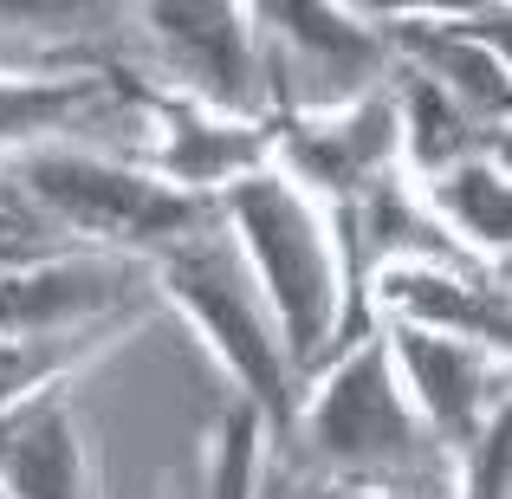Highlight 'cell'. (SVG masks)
Here are the masks:
<instances>
[{
	"label": "cell",
	"mask_w": 512,
	"mask_h": 499,
	"mask_svg": "<svg viewBox=\"0 0 512 499\" xmlns=\"http://www.w3.org/2000/svg\"><path fill=\"white\" fill-rule=\"evenodd\" d=\"M0 493L7 499H91L78 422H72V402L59 396V383L20 396L0 415Z\"/></svg>",
	"instance_id": "4fadbf2b"
},
{
	"label": "cell",
	"mask_w": 512,
	"mask_h": 499,
	"mask_svg": "<svg viewBox=\"0 0 512 499\" xmlns=\"http://www.w3.org/2000/svg\"><path fill=\"white\" fill-rule=\"evenodd\" d=\"M137 117L156 130L150 156L137 169H150L156 182L182 188L195 201H221L240 175L273 163V124H234V117L195 111L163 91H137Z\"/></svg>",
	"instance_id": "8fae6325"
},
{
	"label": "cell",
	"mask_w": 512,
	"mask_h": 499,
	"mask_svg": "<svg viewBox=\"0 0 512 499\" xmlns=\"http://www.w3.org/2000/svg\"><path fill=\"white\" fill-rule=\"evenodd\" d=\"M137 20H143V33L156 46V65L169 78L163 98L234 117V124H273L266 65H260V39L247 26V7L169 0V7H143Z\"/></svg>",
	"instance_id": "8992f818"
},
{
	"label": "cell",
	"mask_w": 512,
	"mask_h": 499,
	"mask_svg": "<svg viewBox=\"0 0 512 499\" xmlns=\"http://www.w3.org/2000/svg\"><path fill=\"white\" fill-rule=\"evenodd\" d=\"M305 389H312V402L299 415V441L312 454V467L325 474V487L448 499L454 454L409 409L396 370H389L383 331H370L350 350H338Z\"/></svg>",
	"instance_id": "6da1fadb"
},
{
	"label": "cell",
	"mask_w": 512,
	"mask_h": 499,
	"mask_svg": "<svg viewBox=\"0 0 512 499\" xmlns=\"http://www.w3.org/2000/svg\"><path fill=\"white\" fill-rule=\"evenodd\" d=\"M389 350L409 409L428 422V435L448 454H461L474 435H487L506 415V350H480L461 337H435V331H409V325H376Z\"/></svg>",
	"instance_id": "9c48e42d"
},
{
	"label": "cell",
	"mask_w": 512,
	"mask_h": 499,
	"mask_svg": "<svg viewBox=\"0 0 512 499\" xmlns=\"http://www.w3.org/2000/svg\"><path fill=\"white\" fill-rule=\"evenodd\" d=\"M46 253H65V240L52 234L46 221H39L26 201L0 195V273H13V266H33L46 260Z\"/></svg>",
	"instance_id": "e0dca14e"
},
{
	"label": "cell",
	"mask_w": 512,
	"mask_h": 499,
	"mask_svg": "<svg viewBox=\"0 0 512 499\" xmlns=\"http://www.w3.org/2000/svg\"><path fill=\"white\" fill-rule=\"evenodd\" d=\"M428 221L467 253V260L506 273V234H512V188H506V150H480L467 163L415 182Z\"/></svg>",
	"instance_id": "5bb4252c"
},
{
	"label": "cell",
	"mask_w": 512,
	"mask_h": 499,
	"mask_svg": "<svg viewBox=\"0 0 512 499\" xmlns=\"http://www.w3.org/2000/svg\"><path fill=\"white\" fill-rule=\"evenodd\" d=\"M273 169L318 208L357 201L376 175L402 169L396 143V98L389 85H370L363 98L331 104V111L273 117Z\"/></svg>",
	"instance_id": "ba28073f"
},
{
	"label": "cell",
	"mask_w": 512,
	"mask_h": 499,
	"mask_svg": "<svg viewBox=\"0 0 512 499\" xmlns=\"http://www.w3.org/2000/svg\"><path fill=\"white\" fill-rule=\"evenodd\" d=\"M7 195L26 201L65 247L85 253H130V260H156L169 240L201 227L214 201H195L182 188L156 182L150 169L124 163V156L85 150V143H33V150L7 156Z\"/></svg>",
	"instance_id": "3957f363"
},
{
	"label": "cell",
	"mask_w": 512,
	"mask_h": 499,
	"mask_svg": "<svg viewBox=\"0 0 512 499\" xmlns=\"http://www.w3.org/2000/svg\"><path fill=\"white\" fill-rule=\"evenodd\" d=\"M260 441V409L234 402L208 441V461H201V499H260Z\"/></svg>",
	"instance_id": "9a60e30c"
},
{
	"label": "cell",
	"mask_w": 512,
	"mask_h": 499,
	"mask_svg": "<svg viewBox=\"0 0 512 499\" xmlns=\"http://www.w3.org/2000/svg\"><path fill=\"white\" fill-rule=\"evenodd\" d=\"M137 78L104 65H0V150L59 143L72 130H91L104 111L130 117Z\"/></svg>",
	"instance_id": "7c38bea8"
},
{
	"label": "cell",
	"mask_w": 512,
	"mask_h": 499,
	"mask_svg": "<svg viewBox=\"0 0 512 499\" xmlns=\"http://www.w3.org/2000/svg\"><path fill=\"white\" fill-rule=\"evenodd\" d=\"M156 292H169L182 305V318L201 331V344L221 357V370L234 376L240 402L260 409L266 435L273 428H292V409H299V383L286 370V350H279L273 312H266L260 286H253L247 260H240L234 234H214V214L201 227H188L182 240H169L150 260Z\"/></svg>",
	"instance_id": "277c9868"
},
{
	"label": "cell",
	"mask_w": 512,
	"mask_h": 499,
	"mask_svg": "<svg viewBox=\"0 0 512 499\" xmlns=\"http://www.w3.org/2000/svg\"><path fill=\"white\" fill-rule=\"evenodd\" d=\"M91 350L78 344H33V337H0V415L33 389H52L85 363Z\"/></svg>",
	"instance_id": "2e32d148"
},
{
	"label": "cell",
	"mask_w": 512,
	"mask_h": 499,
	"mask_svg": "<svg viewBox=\"0 0 512 499\" xmlns=\"http://www.w3.org/2000/svg\"><path fill=\"white\" fill-rule=\"evenodd\" d=\"M260 499H273V493H260Z\"/></svg>",
	"instance_id": "d6986e66"
},
{
	"label": "cell",
	"mask_w": 512,
	"mask_h": 499,
	"mask_svg": "<svg viewBox=\"0 0 512 499\" xmlns=\"http://www.w3.org/2000/svg\"><path fill=\"white\" fill-rule=\"evenodd\" d=\"M214 214L227 221L266 312H273L292 383L305 389L331 363L338 325H344V279H338V247H331L325 208L312 195H299L286 175L266 163V169L240 175L214 201Z\"/></svg>",
	"instance_id": "7a4b0ae2"
},
{
	"label": "cell",
	"mask_w": 512,
	"mask_h": 499,
	"mask_svg": "<svg viewBox=\"0 0 512 499\" xmlns=\"http://www.w3.org/2000/svg\"><path fill=\"white\" fill-rule=\"evenodd\" d=\"M247 20H260L253 39H260L273 117L350 104V98H363V91L376 85V72H383V33L357 26L338 7L266 0V7H247Z\"/></svg>",
	"instance_id": "52a82bcc"
},
{
	"label": "cell",
	"mask_w": 512,
	"mask_h": 499,
	"mask_svg": "<svg viewBox=\"0 0 512 499\" xmlns=\"http://www.w3.org/2000/svg\"><path fill=\"white\" fill-rule=\"evenodd\" d=\"M338 499H402V493H370V487H338Z\"/></svg>",
	"instance_id": "ac0fdd59"
},
{
	"label": "cell",
	"mask_w": 512,
	"mask_h": 499,
	"mask_svg": "<svg viewBox=\"0 0 512 499\" xmlns=\"http://www.w3.org/2000/svg\"><path fill=\"white\" fill-rule=\"evenodd\" d=\"M370 325H409L435 337H461L480 350L512 344L506 273L480 260H389L370 279Z\"/></svg>",
	"instance_id": "30bf717a"
},
{
	"label": "cell",
	"mask_w": 512,
	"mask_h": 499,
	"mask_svg": "<svg viewBox=\"0 0 512 499\" xmlns=\"http://www.w3.org/2000/svg\"><path fill=\"white\" fill-rule=\"evenodd\" d=\"M150 279V260H130V253H46L33 266L0 273V337L104 350L156 292Z\"/></svg>",
	"instance_id": "5b68a950"
}]
</instances>
